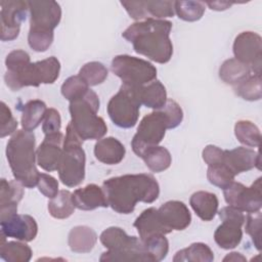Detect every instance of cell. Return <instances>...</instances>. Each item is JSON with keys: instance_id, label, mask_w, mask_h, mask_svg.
<instances>
[{"instance_id": "cell-22", "label": "cell", "mask_w": 262, "mask_h": 262, "mask_svg": "<svg viewBox=\"0 0 262 262\" xmlns=\"http://www.w3.org/2000/svg\"><path fill=\"white\" fill-rule=\"evenodd\" d=\"M23 184L17 180L1 179L0 184V219L17 213V205L24 196Z\"/></svg>"}, {"instance_id": "cell-1", "label": "cell", "mask_w": 262, "mask_h": 262, "mask_svg": "<svg viewBox=\"0 0 262 262\" xmlns=\"http://www.w3.org/2000/svg\"><path fill=\"white\" fill-rule=\"evenodd\" d=\"M102 189L108 206L119 214H130L138 202L154 203L160 194V186L150 174H126L103 181Z\"/></svg>"}, {"instance_id": "cell-25", "label": "cell", "mask_w": 262, "mask_h": 262, "mask_svg": "<svg viewBox=\"0 0 262 262\" xmlns=\"http://www.w3.org/2000/svg\"><path fill=\"white\" fill-rule=\"evenodd\" d=\"M96 242V232L89 226L78 225L73 227L69 232L68 244L74 253H89L94 248Z\"/></svg>"}, {"instance_id": "cell-5", "label": "cell", "mask_w": 262, "mask_h": 262, "mask_svg": "<svg viewBox=\"0 0 262 262\" xmlns=\"http://www.w3.org/2000/svg\"><path fill=\"white\" fill-rule=\"evenodd\" d=\"M36 139L33 132L16 130L6 145V158L15 180L27 188L38 184L40 173L36 167Z\"/></svg>"}, {"instance_id": "cell-28", "label": "cell", "mask_w": 262, "mask_h": 262, "mask_svg": "<svg viewBox=\"0 0 262 262\" xmlns=\"http://www.w3.org/2000/svg\"><path fill=\"white\" fill-rule=\"evenodd\" d=\"M251 70L246 64L235 58H229L223 61L219 69V78L227 85L236 86L251 74Z\"/></svg>"}, {"instance_id": "cell-3", "label": "cell", "mask_w": 262, "mask_h": 262, "mask_svg": "<svg viewBox=\"0 0 262 262\" xmlns=\"http://www.w3.org/2000/svg\"><path fill=\"white\" fill-rule=\"evenodd\" d=\"M5 66L7 71L4 81L12 91H18L28 86L38 87L40 84H52L60 72V62L55 56L31 62L30 55L21 49L9 52Z\"/></svg>"}, {"instance_id": "cell-24", "label": "cell", "mask_w": 262, "mask_h": 262, "mask_svg": "<svg viewBox=\"0 0 262 262\" xmlns=\"http://www.w3.org/2000/svg\"><path fill=\"white\" fill-rule=\"evenodd\" d=\"M134 227L137 229L139 238L143 242L155 234H168V229L162 224L159 216L158 209L151 207L144 210L134 221Z\"/></svg>"}, {"instance_id": "cell-18", "label": "cell", "mask_w": 262, "mask_h": 262, "mask_svg": "<svg viewBox=\"0 0 262 262\" xmlns=\"http://www.w3.org/2000/svg\"><path fill=\"white\" fill-rule=\"evenodd\" d=\"M63 139V134L61 132L45 135L42 143L36 150L37 164L43 170L47 172L57 170L62 154Z\"/></svg>"}, {"instance_id": "cell-26", "label": "cell", "mask_w": 262, "mask_h": 262, "mask_svg": "<svg viewBox=\"0 0 262 262\" xmlns=\"http://www.w3.org/2000/svg\"><path fill=\"white\" fill-rule=\"evenodd\" d=\"M189 205L202 220L211 221L218 212L219 202L215 193L200 190L191 194Z\"/></svg>"}, {"instance_id": "cell-2", "label": "cell", "mask_w": 262, "mask_h": 262, "mask_svg": "<svg viewBox=\"0 0 262 262\" xmlns=\"http://www.w3.org/2000/svg\"><path fill=\"white\" fill-rule=\"evenodd\" d=\"M171 29L172 23L169 20L147 18L129 26L122 37L132 44L136 53L158 63H166L173 54Z\"/></svg>"}, {"instance_id": "cell-30", "label": "cell", "mask_w": 262, "mask_h": 262, "mask_svg": "<svg viewBox=\"0 0 262 262\" xmlns=\"http://www.w3.org/2000/svg\"><path fill=\"white\" fill-rule=\"evenodd\" d=\"M213 260V251L204 243H193L189 247L178 251L173 258L174 262H212Z\"/></svg>"}, {"instance_id": "cell-7", "label": "cell", "mask_w": 262, "mask_h": 262, "mask_svg": "<svg viewBox=\"0 0 262 262\" xmlns=\"http://www.w3.org/2000/svg\"><path fill=\"white\" fill-rule=\"evenodd\" d=\"M98 95L91 89L73 101H70L71 124L82 140L101 139L107 132L104 120L97 115L99 110Z\"/></svg>"}, {"instance_id": "cell-4", "label": "cell", "mask_w": 262, "mask_h": 262, "mask_svg": "<svg viewBox=\"0 0 262 262\" xmlns=\"http://www.w3.org/2000/svg\"><path fill=\"white\" fill-rule=\"evenodd\" d=\"M182 119L183 112L180 105L173 99H167L162 108L144 116L140 121L131 141L134 154L141 158L148 148L159 145L164 139L166 130L179 126Z\"/></svg>"}, {"instance_id": "cell-44", "label": "cell", "mask_w": 262, "mask_h": 262, "mask_svg": "<svg viewBox=\"0 0 262 262\" xmlns=\"http://www.w3.org/2000/svg\"><path fill=\"white\" fill-rule=\"evenodd\" d=\"M37 186L39 191L48 199H53L59 191L57 180L46 173H40Z\"/></svg>"}, {"instance_id": "cell-23", "label": "cell", "mask_w": 262, "mask_h": 262, "mask_svg": "<svg viewBox=\"0 0 262 262\" xmlns=\"http://www.w3.org/2000/svg\"><path fill=\"white\" fill-rule=\"evenodd\" d=\"M125 154V146L115 137L101 138L94 145L95 158L106 165H117L121 163Z\"/></svg>"}, {"instance_id": "cell-6", "label": "cell", "mask_w": 262, "mask_h": 262, "mask_svg": "<svg viewBox=\"0 0 262 262\" xmlns=\"http://www.w3.org/2000/svg\"><path fill=\"white\" fill-rule=\"evenodd\" d=\"M30 11L29 46L36 52L46 51L52 44L53 30L61 18V8L55 1H28Z\"/></svg>"}, {"instance_id": "cell-33", "label": "cell", "mask_w": 262, "mask_h": 262, "mask_svg": "<svg viewBox=\"0 0 262 262\" xmlns=\"http://www.w3.org/2000/svg\"><path fill=\"white\" fill-rule=\"evenodd\" d=\"M75 208L72 201V193L66 189L59 190L58 193L48 202L49 214L55 219L69 218L74 213Z\"/></svg>"}, {"instance_id": "cell-11", "label": "cell", "mask_w": 262, "mask_h": 262, "mask_svg": "<svg viewBox=\"0 0 262 262\" xmlns=\"http://www.w3.org/2000/svg\"><path fill=\"white\" fill-rule=\"evenodd\" d=\"M111 69L123 84L129 86H143L157 78V69L152 63L127 54L115 56Z\"/></svg>"}, {"instance_id": "cell-16", "label": "cell", "mask_w": 262, "mask_h": 262, "mask_svg": "<svg viewBox=\"0 0 262 262\" xmlns=\"http://www.w3.org/2000/svg\"><path fill=\"white\" fill-rule=\"evenodd\" d=\"M130 17L135 20L164 19L175 14V1H121Z\"/></svg>"}, {"instance_id": "cell-37", "label": "cell", "mask_w": 262, "mask_h": 262, "mask_svg": "<svg viewBox=\"0 0 262 262\" xmlns=\"http://www.w3.org/2000/svg\"><path fill=\"white\" fill-rule=\"evenodd\" d=\"M107 69L99 61L87 62L79 71V76L89 87L103 83L107 78Z\"/></svg>"}, {"instance_id": "cell-27", "label": "cell", "mask_w": 262, "mask_h": 262, "mask_svg": "<svg viewBox=\"0 0 262 262\" xmlns=\"http://www.w3.org/2000/svg\"><path fill=\"white\" fill-rule=\"evenodd\" d=\"M136 90L141 105L156 111L162 108L167 102L166 88L159 80H155L143 86H137Z\"/></svg>"}, {"instance_id": "cell-14", "label": "cell", "mask_w": 262, "mask_h": 262, "mask_svg": "<svg viewBox=\"0 0 262 262\" xmlns=\"http://www.w3.org/2000/svg\"><path fill=\"white\" fill-rule=\"evenodd\" d=\"M234 58L250 68L255 75L262 70V39L255 32H242L233 42Z\"/></svg>"}, {"instance_id": "cell-47", "label": "cell", "mask_w": 262, "mask_h": 262, "mask_svg": "<svg viewBox=\"0 0 262 262\" xmlns=\"http://www.w3.org/2000/svg\"><path fill=\"white\" fill-rule=\"evenodd\" d=\"M247 259L241 254V253H237V252H232V253H229L228 255H226L224 258H223V261H246Z\"/></svg>"}, {"instance_id": "cell-9", "label": "cell", "mask_w": 262, "mask_h": 262, "mask_svg": "<svg viewBox=\"0 0 262 262\" xmlns=\"http://www.w3.org/2000/svg\"><path fill=\"white\" fill-rule=\"evenodd\" d=\"M83 140L74 130L71 122L67 126L62 144V154L58 163L57 172L61 182L68 187H75L85 178V151Z\"/></svg>"}, {"instance_id": "cell-42", "label": "cell", "mask_w": 262, "mask_h": 262, "mask_svg": "<svg viewBox=\"0 0 262 262\" xmlns=\"http://www.w3.org/2000/svg\"><path fill=\"white\" fill-rule=\"evenodd\" d=\"M0 121H1V138L13 134L17 129V121L13 118L10 108L2 101L0 106Z\"/></svg>"}, {"instance_id": "cell-45", "label": "cell", "mask_w": 262, "mask_h": 262, "mask_svg": "<svg viewBox=\"0 0 262 262\" xmlns=\"http://www.w3.org/2000/svg\"><path fill=\"white\" fill-rule=\"evenodd\" d=\"M202 157L204 162L208 166H214L218 164L223 163V149L216 145L209 144L207 145L203 151H202Z\"/></svg>"}, {"instance_id": "cell-15", "label": "cell", "mask_w": 262, "mask_h": 262, "mask_svg": "<svg viewBox=\"0 0 262 262\" xmlns=\"http://www.w3.org/2000/svg\"><path fill=\"white\" fill-rule=\"evenodd\" d=\"M1 12V40L12 41L19 34L20 25L26 20L29 10L28 1L2 0L0 1Z\"/></svg>"}, {"instance_id": "cell-35", "label": "cell", "mask_w": 262, "mask_h": 262, "mask_svg": "<svg viewBox=\"0 0 262 262\" xmlns=\"http://www.w3.org/2000/svg\"><path fill=\"white\" fill-rule=\"evenodd\" d=\"M234 92L245 100H260L262 97L261 75H250L238 85L234 86Z\"/></svg>"}, {"instance_id": "cell-34", "label": "cell", "mask_w": 262, "mask_h": 262, "mask_svg": "<svg viewBox=\"0 0 262 262\" xmlns=\"http://www.w3.org/2000/svg\"><path fill=\"white\" fill-rule=\"evenodd\" d=\"M234 134L237 140L250 147H259L261 142V133L259 128L251 121L241 120L234 125Z\"/></svg>"}, {"instance_id": "cell-46", "label": "cell", "mask_w": 262, "mask_h": 262, "mask_svg": "<svg viewBox=\"0 0 262 262\" xmlns=\"http://www.w3.org/2000/svg\"><path fill=\"white\" fill-rule=\"evenodd\" d=\"M232 4H234V2H224V1L205 2V5H208V6L210 7V9H212V10H217V11L225 10V9L229 8Z\"/></svg>"}, {"instance_id": "cell-40", "label": "cell", "mask_w": 262, "mask_h": 262, "mask_svg": "<svg viewBox=\"0 0 262 262\" xmlns=\"http://www.w3.org/2000/svg\"><path fill=\"white\" fill-rule=\"evenodd\" d=\"M235 175L222 163L214 166H208L207 178L209 182L219 188H226L234 181Z\"/></svg>"}, {"instance_id": "cell-39", "label": "cell", "mask_w": 262, "mask_h": 262, "mask_svg": "<svg viewBox=\"0 0 262 262\" xmlns=\"http://www.w3.org/2000/svg\"><path fill=\"white\" fill-rule=\"evenodd\" d=\"M89 89L88 84L79 75H77L69 77L62 83L60 91L66 99L73 101L84 96Z\"/></svg>"}, {"instance_id": "cell-13", "label": "cell", "mask_w": 262, "mask_h": 262, "mask_svg": "<svg viewBox=\"0 0 262 262\" xmlns=\"http://www.w3.org/2000/svg\"><path fill=\"white\" fill-rule=\"evenodd\" d=\"M261 177L257 178L251 186L247 187L241 182L233 181L223 189V195L228 206L242 212L255 213L260 211L262 206Z\"/></svg>"}, {"instance_id": "cell-17", "label": "cell", "mask_w": 262, "mask_h": 262, "mask_svg": "<svg viewBox=\"0 0 262 262\" xmlns=\"http://www.w3.org/2000/svg\"><path fill=\"white\" fill-rule=\"evenodd\" d=\"M1 235L23 242L33 241L38 233L36 220L27 214H12L1 219Z\"/></svg>"}, {"instance_id": "cell-10", "label": "cell", "mask_w": 262, "mask_h": 262, "mask_svg": "<svg viewBox=\"0 0 262 262\" xmlns=\"http://www.w3.org/2000/svg\"><path fill=\"white\" fill-rule=\"evenodd\" d=\"M136 87L122 84L118 93L107 103L108 117L120 128H132L138 121L141 103Z\"/></svg>"}, {"instance_id": "cell-38", "label": "cell", "mask_w": 262, "mask_h": 262, "mask_svg": "<svg viewBox=\"0 0 262 262\" xmlns=\"http://www.w3.org/2000/svg\"><path fill=\"white\" fill-rule=\"evenodd\" d=\"M142 243L151 262L164 260L169 252V242L164 234L151 235Z\"/></svg>"}, {"instance_id": "cell-20", "label": "cell", "mask_w": 262, "mask_h": 262, "mask_svg": "<svg viewBox=\"0 0 262 262\" xmlns=\"http://www.w3.org/2000/svg\"><path fill=\"white\" fill-rule=\"evenodd\" d=\"M223 164L234 174L260 169V155L254 149L239 146L233 149L223 150Z\"/></svg>"}, {"instance_id": "cell-8", "label": "cell", "mask_w": 262, "mask_h": 262, "mask_svg": "<svg viewBox=\"0 0 262 262\" xmlns=\"http://www.w3.org/2000/svg\"><path fill=\"white\" fill-rule=\"evenodd\" d=\"M100 243L107 249L102 253L100 261H147L151 262L142 241L128 235L121 227L112 226L103 230Z\"/></svg>"}, {"instance_id": "cell-43", "label": "cell", "mask_w": 262, "mask_h": 262, "mask_svg": "<svg viewBox=\"0 0 262 262\" xmlns=\"http://www.w3.org/2000/svg\"><path fill=\"white\" fill-rule=\"evenodd\" d=\"M61 127V119L59 113L55 108H47L43 124H42V131L45 135L54 134L60 132Z\"/></svg>"}, {"instance_id": "cell-19", "label": "cell", "mask_w": 262, "mask_h": 262, "mask_svg": "<svg viewBox=\"0 0 262 262\" xmlns=\"http://www.w3.org/2000/svg\"><path fill=\"white\" fill-rule=\"evenodd\" d=\"M158 216L169 232H172V230H183L191 222L188 208L180 201H168L163 204L158 209Z\"/></svg>"}, {"instance_id": "cell-41", "label": "cell", "mask_w": 262, "mask_h": 262, "mask_svg": "<svg viewBox=\"0 0 262 262\" xmlns=\"http://www.w3.org/2000/svg\"><path fill=\"white\" fill-rule=\"evenodd\" d=\"M246 221V232L251 236L255 248L261 251V212L248 213Z\"/></svg>"}, {"instance_id": "cell-36", "label": "cell", "mask_w": 262, "mask_h": 262, "mask_svg": "<svg viewBox=\"0 0 262 262\" xmlns=\"http://www.w3.org/2000/svg\"><path fill=\"white\" fill-rule=\"evenodd\" d=\"M175 13L185 21H196L205 13L206 5L202 1H175Z\"/></svg>"}, {"instance_id": "cell-12", "label": "cell", "mask_w": 262, "mask_h": 262, "mask_svg": "<svg viewBox=\"0 0 262 262\" xmlns=\"http://www.w3.org/2000/svg\"><path fill=\"white\" fill-rule=\"evenodd\" d=\"M222 223L214 232L215 243L224 250L235 248L242 241V226L245 223V215L242 211L231 207H223L217 212Z\"/></svg>"}, {"instance_id": "cell-32", "label": "cell", "mask_w": 262, "mask_h": 262, "mask_svg": "<svg viewBox=\"0 0 262 262\" xmlns=\"http://www.w3.org/2000/svg\"><path fill=\"white\" fill-rule=\"evenodd\" d=\"M32 254V249L27 244L1 239L0 256L7 262H28L31 260Z\"/></svg>"}, {"instance_id": "cell-31", "label": "cell", "mask_w": 262, "mask_h": 262, "mask_svg": "<svg viewBox=\"0 0 262 262\" xmlns=\"http://www.w3.org/2000/svg\"><path fill=\"white\" fill-rule=\"evenodd\" d=\"M141 159L144 161L146 167L156 173L167 170L172 163L170 151L166 147L160 145L148 148L142 155Z\"/></svg>"}, {"instance_id": "cell-29", "label": "cell", "mask_w": 262, "mask_h": 262, "mask_svg": "<svg viewBox=\"0 0 262 262\" xmlns=\"http://www.w3.org/2000/svg\"><path fill=\"white\" fill-rule=\"evenodd\" d=\"M47 107L40 99L30 100L24 104L21 110V127L24 130L32 132L44 120Z\"/></svg>"}, {"instance_id": "cell-21", "label": "cell", "mask_w": 262, "mask_h": 262, "mask_svg": "<svg viewBox=\"0 0 262 262\" xmlns=\"http://www.w3.org/2000/svg\"><path fill=\"white\" fill-rule=\"evenodd\" d=\"M72 201L75 207L82 211H91L97 208H106L108 203L102 187L91 183L74 190Z\"/></svg>"}]
</instances>
